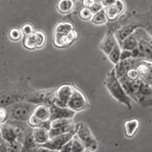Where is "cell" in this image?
Masks as SVG:
<instances>
[{
	"mask_svg": "<svg viewBox=\"0 0 152 152\" xmlns=\"http://www.w3.org/2000/svg\"><path fill=\"white\" fill-rule=\"evenodd\" d=\"M29 88L26 82H11L0 87V107H8L13 102L26 99Z\"/></svg>",
	"mask_w": 152,
	"mask_h": 152,
	"instance_id": "1",
	"label": "cell"
},
{
	"mask_svg": "<svg viewBox=\"0 0 152 152\" xmlns=\"http://www.w3.org/2000/svg\"><path fill=\"white\" fill-rule=\"evenodd\" d=\"M104 84L114 99H116L121 104H125L128 109H132V99L125 91L119 78L117 77L116 71L114 68L105 76Z\"/></svg>",
	"mask_w": 152,
	"mask_h": 152,
	"instance_id": "2",
	"label": "cell"
},
{
	"mask_svg": "<svg viewBox=\"0 0 152 152\" xmlns=\"http://www.w3.org/2000/svg\"><path fill=\"white\" fill-rule=\"evenodd\" d=\"M36 104L28 102L26 99L19 100V102H13L6 107L8 112V121H20L26 122L34 110Z\"/></svg>",
	"mask_w": 152,
	"mask_h": 152,
	"instance_id": "3",
	"label": "cell"
},
{
	"mask_svg": "<svg viewBox=\"0 0 152 152\" xmlns=\"http://www.w3.org/2000/svg\"><path fill=\"white\" fill-rule=\"evenodd\" d=\"M75 135L79 138L85 147V151H95L97 150L99 143L96 138L92 134L89 127L84 123L75 124Z\"/></svg>",
	"mask_w": 152,
	"mask_h": 152,
	"instance_id": "4",
	"label": "cell"
},
{
	"mask_svg": "<svg viewBox=\"0 0 152 152\" xmlns=\"http://www.w3.org/2000/svg\"><path fill=\"white\" fill-rule=\"evenodd\" d=\"M75 135V129L67 133H63L52 137L44 145L39 146L36 151H61V148Z\"/></svg>",
	"mask_w": 152,
	"mask_h": 152,
	"instance_id": "5",
	"label": "cell"
},
{
	"mask_svg": "<svg viewBox=\"0 0 152 152\" xmlns=\"http://www.w3.org/2000/svg\"><path fill=\"white\" fill-rule=\"evenodd\" d=\"M138 39V49L140 57L152 61V37L147 34L143 28H137L134 31Z\"/></svg>",
	"mask_w": 152,
	"mask_h": 152,
	"instance_id": "6",
	"label": "cell"
},
{
	"mask_svg": "<svg viewBox=\"0 0 152 152\" xmlns=\"http://www.w3.org/2000/svg\"><path fill=\"white\" fill-rule=\"evenodd\" d=\"M55 89H42L34 92H29L26 99L34 104H46L48 107L52 105L55 102Z\"/></svg>",
	"mask_w": 152,
	"mask_h": 152,
	"instance_id": "7",
	"label": "cell"
},
{
	"mask_svg": "<svg viewBox=\"0 0 152 152\" xmlns=\"http://www.w3.org/2000/svg\"><path fill=\"white\" fill-rule=\"evenodd\" d=\"M75 129V123L73 119H56L50 121V128H49V136L50 138L57 135L67 133Z\"/></svg>",
	"mask_w": 152,
	"mask_h": 152,
	"instance_id": "8",
	"label": "cell"
},
{
	"mask_svg": "<svg viewBox=\"0 0 152 152\" xmlns=\"http://www.w3.org/2000/svg\"><path fill=\"white\" fill-rule=\"evenodd\" d=\"M74 89V85L69 84V83L60 85L55 89V102H54V104L59 105V107H67L68 100L72 95Z\"/></svg>",
	"mask_w": 152,
	"mask_h": 152,
	"instance_id": "9",
	"label": "cell"
},
{
	"mask_svg": "<svg viewBox=\"0 0 152 152\" xmlns=\"http://www.w3.org/2000/svg\"><path fill=\"white\" fill-rule=\"evenodd\" d=\"M67 107L72 110V111H74L75 113L82 112L88 107L87 99L79 89L75 88L72 95H71L69 100H68Z\"/></svg>",
	"mask_w": 152,
	"mask_h": 152,
	"instance_id": "10",
	"label": "cell"
},
{
	"mask_svg": "<svg viewBox=\"0 0 152 152\" xmlns=\"http://www.w3.org/2000/svg\"><path fill=\"white\" fill-rule=\"evenodd\" d=\"M49 107H50V121L56 119H73L76 114L68 107H59L53 104Z\"/></svg>",
	"mask_w": 152,
	"mask_h": 152,
	"instance_id": "11",
	"label": "cell"
},
{
	"mask_svg": "<svg viewBox=\"0 0 152 152\" xmlns=\"http://www.w3.org/2000/svg\"><path fill=\"white\" fill-rule=\"evenodd\" d=\"M77 39V33L75 29L71 31L68 35H54V45L56 48H65Z\"/></svg>",
	"mask_w": 152,
	"mask_h": 152,
	"instance_id": "12",
	"label": "cell"
},
{
	"mask_svg": "<svg viewBox=\"0 0 152 152\" xmlns=\"http://www.w3.org/2000/svg\"><path fill=\"white\" fill-rule=\"evenodd\" d=\"M117 44H118V41H117L116 37H115V34L113 33V31H109L105 34V36L104 37L102 42H100L99 50L102 51L104 55L107 56V54L115 48V46H116Z\"/></svg>",
	"mask_w": 152,
	"mask_h": 152,
	"instance_id": "13",
	"label": "cell"
},
{
	"mask_svg": "<svg viewBox=\"0 0 152 152\" xmlns=\"http://www.w3.org/2000/svg\"><path fill=\"white\" fill-rule=\"evenodd\" d=\"M31 134L38 146H42L50 139L49 136V129L46 127H34L31 130Z\"/></svg>",
	"mask_w": 152,
	"mask_h": 152,
	"instance_id": "14",
	"label": "cell"
},
{
	"mask_svg": "<svg viewBox=\"0 0 152 152\" xmlns=\"http://www.w3.org/2000/svg\"><path fill=\"white\" fill-rule=\"evenodd\" d=\"M139 126H140V122L138 119H131L125 122L124 128H125V135L127 138L131 139L133 138L136 134V132L138 131Z\"/></svg>",
	"mask_w": 152,
	"mask_h": 152,
	"instance_id": "15",
	"label": "cell"
},
{
	"mask_svg": "<svg viewBox=\"0 0 152 152\" xmlns=\"http://www.w3.org/2000/svg\"><path fill=\"white\" fill-rule=\"evenodd\" d=\"M137 28H138V26H135V24H127V26H125L123 28L116 31H115V37H116L118 43H120V42L125 40L127 37L132 35Z\"/></svg>",
	"mask_w": 152,
	"mask_h": 152,
	"instance_id": "16",
	"label": "cell"
},
{
	"mask_svg": "<svg viewBox=\"0 0 152 152\" xmlns=\"http://www.w3.org/2000/svg\"><path fill=\"white\" fill-rule=\"evenodd\" d=\"M33 115L43 122L50 121V107L46 104H37Z\"/></svg>",
	"mask_w": 152,
	"mask_h": 152,
	"instance_id": "17",
	"label": "cell"
},
{
	"mask_svg": "<svg viewBox=\"0 0 152 152\" xmlns=\"http://www.w3.org/2000/svg\"><path fill=\"white\" fill-rule=\"evenodd\" d=\"M31 130V131H28V133L24 135V138L23 140V145H21V151H31V150L36 151L37 148L39 147L38 144L36 143L34 137H33Z\"/></svg>",
	"mask_w": 152,
	"mask_h": 152,
	"instance_id": "18",
	"label": "cell"
},
{
	"mask_svg": "<svg viewBox=\"0 0 152 152\" xmlns=\"http://www.w3.org/2000/svg\"><path fill=\"white\" fill-rule=\"evenodd\" d=\"M120 47L122 50H128V51H133L134 49H136L138 47V39L135 36V34L133 33L132 35H130L129 37H127L125 40L122 42H120Z\"/></svg>",
	"mask_w": 152,
	"mask_h": 152,
	"instance_id": "19",
	"label": "cell"
},
{
	"mask_svg": "<svg viewBox=\"0 0 152 152\" xmlns=\"http://www.w3.org/2000/svg\"><path fill=\"white\" fill-rule=\"evenodd\" d=\"M152 95V89L151 86L148 83L144 82L143 80H141L140 85H139L138 91H137V102H139L140 100L146 97H149Z\"/></svg>",
	"mask_w": 152,
	"mask_h": 152,
	"instance_id": "20",
	"label": "cell"
},
{
	"mask_svg": "<svg viewBox=\"0 0 152 152\" xmlns=\"http://www.w3.org/2000/svg\"><path fill=\"white\" fill-rule=\"evenodd\" d=\"M75 3L73 0H60L57 4V10L61 14H68L73 11Z\"/></svg>",
	"mask_w": 152,
	"mask_h": 152,
	"instance_id": "21",
	"label": "cell"
},
{
	"mask_svg": "<svg viewBox=\"0 0 152 152\" xmlns=\"http://www.w3.org/2000/svg\"><path fill=\"white\" fill-rule=\"evenodd\" d=\"M73 29H74V28H73L72 23H67V21H62V23H59L55 26L54 35H68Z\"/></svg>",
	"mask_w": 152,
	"mask_h": 152,
	"instance_id": "22",
	"label": "cell"
},
{
	"mask_svg": "<svg viewBox=\"0 0 152 152\" xmlns=\"http://www.w3.org/2000/svg\"><path fill=\"white\" fill-rule=\"evenodd\" d=\"M121 53H122V49H121V47H120V44L118 43L117 45L115 46V48L113 49L109 54H107V58H109V60L111 61L113 64L116 65L120 62Z\"/></svg>",
	"mask_w": 152,
	"mask_h": 152,
	"instance_id": "23",
	"label": "cell"
},
{
	"mask_svg": "<svg viewBox=\"0 0 152 152\" xmlns=\"http://www.w3.org/2000/svg\"><path fill=\"white\" fill-rule=\"evenodd\" d=\"M90 21L94 24H97V26H100V24H104L107 23V15H105V9L102 8V10L97 11L96 13H94Z\"/></svg>",
	"mask_w": 152,
	"mask_h": 152,
	"instance_id": "24",
	"label": "cell"
},
{
	"mask_svg": "<svg viewBox=\"0 0 152 152\" xmlns=\"http://www.w3.org/2000/svg\"><path fill=\"white\" fill-rule=\"evenodd\" d=\"M23 48H26V50H29V51L37 50L36 38H35V35H34V33L31 34V35L23 37Z\"/></svg>",
	"mask_w": 152,
	"mask_h": 152,
	"instance_id": "25",
	"label": "cell"
},
{
	"mask_svg": "<svg viewBox=\"0 0 152 152\" xmlns=\"http://www.w3.org/2000/svg\"><path fill=\"white\" fill-rule=\"evenodd\" d=\"M71 152H84L85 151V147L83 145V143L81 141L79 140V138H78L76 135L71 138Z\"/></svg>",
	"mask_w": 152,
	"mask_h": 152,
	"instance_id": "26",
	"label": "cell"
},
{
	"mask_svg": "<svg viewBox=\"0 0 152 152\" xmlns=\"http://www.w3.org/2000/svg\"><path fill=\"white\" fill-rule=\"evenodd\" d=\"M104 9H105V15H107V20H115V19L118 18V16L121 15L119 10L117 9V7L115 6V4H113V5L109 7H105Z\"/></svg>",
	"mask_w": 152,
	"mask_h": 152,
	"instance_id": "27",
	"label": "cell"
},
{
	"mask_svg": "<svg viewBox=\"0 0 152 152\" xmlns=\"http://www.w3.org/2000/svg\"><path fill=\"white\" fill-rule=\"evenodd\" d=\"M34 35L36 38V45H37V50L42 49L45 46L46 44V36L45 34L42 31H34Z\"/></svg>",
	"mask_w": 152,
	"mask_h": 152,
	"instance_id": "28",
	"label": "cell"
},
{
	"mask_svg": "<svg viewBox=\"0 0 152 152\" xmlns=\"http://www.w3.org/2000/svg\"><path fill=\"white\" fill-rule=\"evenodd\" d=\"M8 37L12 42L20 41L21 38H23V34L20 31V28H11L8 33Z\"/></svg>",
	"mask_w": 152,
	"mask_h": 152,
	"instance_id": "29",
	"label": "cell"
},
{
	"mask_svg": "<svg viewBox=\"0 0 152 152\" xmlns=\"http://www.w3.org/2000/svg\"><path fill=\"white\" fill-rule=\"evenodd\" d=\"M92 15H94V13H92L91 10H90L88 7H83L79 12V18L84 21L91 20Z\"/></svg>",
	"mask_w": 152,
	"mask_h": 152,
	"instance_id": "30",
	"label": "cell"
},
{
	"mask_svg": "<svg viewBox=\"0 0 152 152\" xmlns=\"http://www.w3.org/2000/svg\"><path fill=\"white\" fill-rule=\"evenodd\" d=\"M20 31H21V34H23V37H26V36L31 35V34L35 31V29H34V28H33V26H31V24L26 23V24H23V26H21Z\"/></svg>",
	"mask_w": 152,
	"mask_h": 152,
	"instance_id": "31",
	"label": "cell"
},
{
	"mask_svg": "<svg viewBox=\"0 0 152 152\" xmlns=\"http://www.w3.org/2000/svg\"><path fill=\"white\" fill-rule=\"evenodd\" d=\"M8 121V112L6 107H0V123H6Z\"/></svg>",
	"mask_w": 152,
	"mask_h": 152,
	"instance_id": "32",
	"label": "cell"
},
{
	"mask_svg": "<svg viewBox=\"0 0 152 152\" xmlns=\"http://www.w3.org/2000/svg\"><path fill=\"white\" fill-rule=\"evenodd\" d=\"M102 8H104V6H102V4L100 3V1H94V4L89 7V9L91 10L92 13H96L97 11L102 10Z\"/></svg>",
	"mask_w": 152,
	"mask_h": 152,
	"instance_id": "33",
	"label": "cell"
},
{
	"mask_svg": "<svg viewBox=\"0 0 152 152\" xmlns=\"http://www.w3.org/2000/svg\"><path fill=\"white\" fill-rule=\"evenodd\" d=\"M115 6H116L117 9L119 10L120 14L124 13L125 8H126V5H125L123 0H116V2H115Z\"/></svg>",
	"mask_w": 152,
	"mask_h": 152,
	"instance_id": "34",
	"label": "cell"
},
{
	"mask_svg": "<svg viewBox=\"0 0 152 152\" xmlns=\"http://www.w3.org/2000/svg\"><path fill=\"white\" fill-rule=\"evenodd\" d=\"M139 104H140L143 107H152V95L149 97H146V99H143L142 100H140Z\"/></svg>",
	"mask_w": 152,
	"mask_h": 152,
	"instance_id": "35",
	"label": "cell"
},
{
	"mask_svg": "<svg viewBox=\"0 0 152 152\" xmlns=\"http://www.w3.org/2000/svg\"><path fill=\"white\" fill-rule=\"evenodd\" d=\"M129 58H133V57H132V51L122 50V53H121V58H120V61L126 60V59H129Z\"/></svg>",
	"mask_w": 152,
	"mask_h": 152,
	"instance_id": "36",
	"label": "cell"
},
{
	"mask_svg": "<svg viewBox=\"0 0 152 152\" xmlns=\"http://www.w3.org/2000/svg\"><path fill=\"white\" fill-rule=\"evenodd\" d=\"M115 2H116V0H100V3L102 4L104 8L113 5V4H115Z\"/></svg>",
	"mask_w": 152,
	"mask_h": 152,
	"instance_id": "37",
	"label": "cell"
},
{
	"mask_svg": "<svg viewBox=\"0 0 152 152\" xmlns=\"http://www.w3.org/2000/svg\"><path fill=\"white\" fill-rule=\"evenodd\" d=\"M94 1H95V0H82L83 7H88V8H89V7L94 4Z\"/></svg>",
	"mask_w": 152,
	"mask_h": 152,
	"instance_id": "38",
	"label": "cell"
},
{
	"mask_svg": "<svg viewBox=\"0 0 152 152\" xmlns=\"http://www.w3.org/2000/svg\"><path fill=\"white\" fill-rule=\"evenodd\" d=\"M1 127H2V123H0V129H1Z\"/></svg>",
	"mask_w": 152,
	"mask_h": 152,
	"instance_id": "39",
	"label": "cell"
},
{
	"mask_svg": "<svg viewBox=\"0 0 152 152\" xmlns=\"http://www.w3.org/2000/svg\"><path fill=\"white\" fill-rule=\"evenodd\" d=\"M95 1H100V0H95Z\"/></svg>",
	"mask_w": 152,
	"mask_h": 152,
	"instance_id": "40",
	"label": "cell"
},
{
	"mask_svg": "<svg viewBox=\"0 0 152 152\" xmlns=\"http://www.w3.org/2000/svg\"><path fill=\"white\" fill-rule=\"evenodd\" d=\"M150 86H151V89H152V85H150Z\"/></svg>",
	"mask_w": 152,
	"mask_h": 152,
	"instance_id": "41",
	"label": "cell"
},
{
	"mask_svg": "<svg viewBox=\"0 0 152 152\" xmlns=\"http://www.w3.org/2000/svg\"><path fill=\"white\" fill-rule=\"evenodd\" d=\"M79 1H82V0H79Z\"/></svg>",
	"mask_w": 152,
	"mask_h": 152,
	"instance_id": "42",
	"label": "cell"
}]
</instances>
